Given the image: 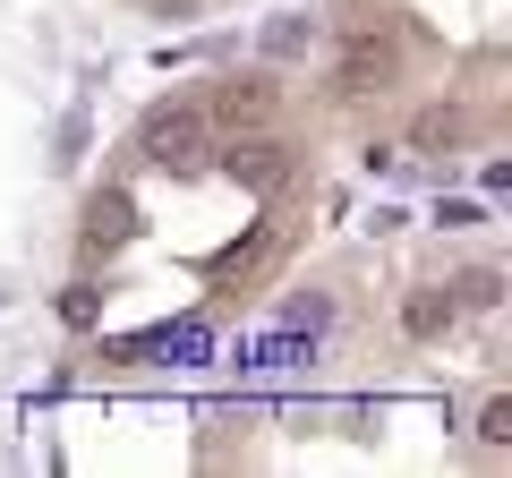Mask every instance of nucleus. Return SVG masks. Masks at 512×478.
<instances>
[{
	"mask_svg": "<svg viewBox=\"0 0 512 478\" xmlns=\"http://www.w3.org/2000/svg\"><path fill=\"white\" fill-rule=\"evenodd\" d=\"M137 154L163 171H205V154H214V120H205V103H154L146 120H137Z\"/></svg>",
	"mask_w": 512,
	"mask_h": 478,
	"instance_id": "obj_1",
	"label": "nucleus"
},
{
	"mask_svg": "<svg viewBox=\"0 0 512 478\" xmlns=\"http://www.w3.org/2000/svg\"><path fill=\"white\" fill-rule=\"evenodd\" d=\"M393 77H402V35H393L384 18L376 26H350L342 60H333V94H342V103H367V94H384Z\"/></svg>",
	"mask_w": 512,
	"mask_h": 478,
	"instance_id": "obj_2",
	"label": "nucleus"
},
{
	"mask_svg": "<svg viewBox=\"0 0 512 478\" xmlns=\"http://www.w3.org/2000/svg\"><path fill=\"white\" fill-rule=\"evenodd\" d=\"M274 111H282V77L274 69H231L205 94V120H214V129H265Z\"/></svg>",
	"mask_w": 512,
	"mask_h": 478,
	"instance_id": "obj_3",
	"label": "nucleus"
},
{
	"mask_svg": "<svg viewBox=\"0 0 512 478\" xmlns=\"http://www.w3.org/2000/svg\"><path fill=\"white\" fill-rule=\"evenodd\" d=\"M222 171H231V180H248V188H291L299 146H282V137H265V129H231V146H222Z\"/></svg>",
	"mask_w": 512,
	"mask_h": 478,
	"instance_id": "obj_4",
	"label": "nucleus"
},
{
	"mask_svg": "<svg viewBox=\"0 0 512 478\" xmlns=\"http://www.w3.org/2000/svg\"><path fill=\"white\" fill-rule=\"evenodd\" d=\"M453 316H461V308H453V282H419V291L402 299V333H410V342H436Z\"/></svg>",
	"mask_w": 512,
	"mask_h": 478,
	"instance_id": "obj_5",
	"label": "nucleus"
},
{
	"mask_svg": "<svg viewBox=\"0 0 512 478\" xmlns=\"http://www.w3.org/2000/svg\"><path fill=\"white\" fill-rule=\"evenodd\" d=\"M410 146H419V154H453V146H470V111H461V103H427L419 120H410Z\"/></svg>",
	"mask_w": 512,
	"mask_h": 478,
	"instance_id": "obj_6",
	"label": "nucleus"
},
{
	"mask_svg": "<svg viewBox=\"0 0 512 478\" xmlns=\"http://www.w3.org/2000/svg\"><path fill=\"white\" fill-rule=\"evenodd\" d=\"M316 35H325L316 9H282V18H265V60H308Z\"/></svg>",
	"mask_w": 512,
	"mask_h": 478,
	"instance_id": "obj_7",
	"label": "nucleus"
},
{
	"mask_svg": "<svg viewBox=\"0 0 512 478\" xmlns=\"http://www.w3.org/2000/svg\"><path fill=\"white\" fill-rule=\"evenodd\" d=\"M453 308H504V274H495V265H470V274L453 282Z\"/></svg>",
	"mask_w": 512,
	"mask_h": 478,
	"instance_id": "obj_8",
	"label": "nucleus"
},
{
	"mask_svg": "<svg viewBox=\"0 0 512 478\" xmlns=\"http://www.w3.org/2000/svg\"><path fill=\"white\" fill-rule=\"evenodd\" d=\"M94 231H86V248H111V239H128V197H94Z\"/></svg>",
	"mask_w": 512,
	"mask_h": 478,
	"instance_id": "obj_9",
	"label": "nucleus"
},
{
	"mask_svg": "<svg viewBox=\"0 0 512 478\" xmlns=\"http://www.w3.org/2000/svg\"><path fill=\"white\" fill-rule=\"evenodd\" d=\"M478 444H512V402H504V393L478 410Z\"/></svg>",
	"mask_w": 512,
	"mask_h": 478,
	"instance_id": "obj_10",
	"label": "nucleus"
},
{
	"mask_svg": "<svg viewBox=\"0 0 512 478\" xmlns=\"http://www.w3.org/2000/svg\"><path fill=\"white\" fill-rule=\"evenodd\" d=\"M436 222H444V231H478V222H487V214H478V205H461V197H453V205H436Z\"/></svg>",
	"mask_w": 512,
	"mask_h": 478,
	"instance_id": "obj_11",
	"label": "nucleus"
},
{
	"mask_svg": "<svg viewBox=\"0 0 512 478\" xmlns=\"http://www.w3.org/2000/svg\"><path fill=\"white\" fill-rule=\"evenodd\" d=\"M163 350H180V359H205V325H180V333H163Z\"/></svg>",
	"mask_w": 512,
	"mask_h": 478,
	"instance_id": "obj_12",
	"label": "nucleus"
}]
</instances>
